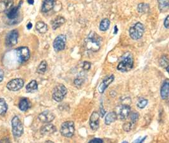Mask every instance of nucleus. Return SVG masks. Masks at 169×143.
Instances as JSON below:
<instances>
[{
    "label": "nucleus",
    "mask_w": 169,
    "mask_h": 143,
    "mask_svg": "<svg viewBox=\"0 0 169 143\" xmlns=\"http://www.w3.org/2000/svg\"><path fill=\"white\" fill-rule=\"evenodd\" d=\"M102 39L94 32H91L85 39V46L87 50L93 52L98 51L101 46Z\"/></svg>",
    "instance_id": "1"
},
{
    "label": "nucleus",
    "mask_w": 169,
    "mask_h": 143,
    "mask_svg": "<svg viewBox=\"0 0 169 143\" xmlns=\"http://www.w3.org/2000/svg\"><path fill=\"white\" fill-rule=\"evenodd\" d=\"M134 66V57L129 52L124 54L117 65V70L121 72H127L130 71Z\"/></svg>",
    "instance_id": "2"
},
{
    "label": "nucleus",
    "mask_w": 169,
    "mask_h": 143,
    "mask_svg": "<svg viewBox=\"0 0 169 143\" xmlns=\"http://www.w3.org/2000/svg\"><path fill=\"white\" fill-rule=\"evenodd\" d=\"M145 28L144 25L140 22L135 24L132 26L129 29V35L130 38L134 40H138L141 39L144 34Z\"/></svg>",
    "instance_id": "3"
},
{
    "label": "nucleus",
    "mask_w": 169,
    "mask_h": 143,
    "mask_svg": "<svg viewBox=\"0 0 169 143\" xmlns=\"http://www.w3.org/2000/svg\"><path fill=\"white\" fill-rule=\"evenodd\" d=\"M75 132V125L73 121H67L61 124V134L65 138H71Z\"/></svg>",
    "instance_id": "4"
},
{
    "label": "nucleus",
    "mask_w": 169,
    "mask_h": 143,
    "mask_svg": "<svg viewBox=\"0 0 169 143\" xmlns=\"http://www.w3.org/2000/svg\"><path fill=\"white\" fill-rule=\"evenodd\" d=\"M67 89L64 84L57 85L53 89L52 97L56 102H61L67 94Z\"/></svg>",
    "instance_id": "5"
},
{
    "label": "nucleus",
    "mask_w": 169,
    "mask_h": 143,
    "mask_svg": "<svg viewBox=\"0 0 169 143\" xmlns=\"http://www.w3.org/2000/svg\"><path fill=\"white\" fill-rule=\"evenodd\" d=\"M12 126L13 136L15 138H20L24 133V126L20 120L17 116H15L12 119Z\"/></svg>",
    "instance_id": "6"
},
{
    "label": "nucleus",
    "mask_w": 169,
    "mask_h": 143,
    "mask_svg": "<svg viewBox=\"0 0 169 143\" xmlns=\"http://www.w3.org/2000/svg\"><path fill=\"white\" fill-rule=\"evenodd\" d=\"M16 54L18 58V61L20 64H24L28 61L30 58V51L28 47H20L16 49Z\"/></svg>",
    "instance_id": "7"
},
{
    "label": "nucleus",
    "mask_w": 169,
    "mask_h": 143,
    "mask_svg": "<svg viewBox=\"0 0 169 143\" xmlns=\"http://www.w3.org/2000/svg\"><path fill=\"white\" fill-rule=\"evenodd\" d=\"M67 38L64 34H60L55 39L53 43V46L56 52L64 50L66 45Z\"/></svg>",
    "instance_id": "8"
},
{
    "label": "nucleus",
    "mask_w": 169,
    "mask_h": 143,
    "mask_svg": "<svg viewBox=\"0 0 169 143\" xmlns=\"http://www.w3.org/2000/svg\"><path fill=\"white\" fill-rule=\"evenodd\" d=\"M19 38V32L17 30H13L9 32L5 39V43L7 46L12 47L17 44Z\"/></svg>",
    "instance_id": "9"
},
{
    "label": "nucleus",
    "mask_w": 169,
    "mask_h": 143,
    "mask_svg": "<svg viewBox=\"0 0 169 143\" xmlns=\"http://www.w3.org/2000/svg\"><path fill=\"white\" fill-rule=\"evenodd\" d=\"M24 85V81L22 79H15L9 82L6 87L8 90L12 91H17L21 89Z\"/></svg>",
    "instance_id": "10"
},
{
    "label": "nucleus",
    "mask_w": 169,
    "mask_h": 143,
    "mask_svg": "<svg viewBox=\"0 0 169 143\" xmlns=\"http://www.w3.org/2000/svg\"><path fill=\"white\" fill-rule=\"evenodd\" d=\"M38 119L41 122L48 123L54 120V119H55V115L51 112L46 110L39 115Z\"/></svg>",
    "instance_id": "11"
},
{
    "label": "nucleus",
    "mask_w": 169,
    "mask_h": 143,
    "mask_svg": "<svg viewBox=\"0 0 169 143\" xmlns=\"http://www.w3.org/2000/svg\"><path fill=\"white\" fill-rule=\"evenodd\" d=\"M114 79H115L114 75H110L109 76L106 77L98 86V88H97L98 92L101 94L103 93L106 89H107V87L113 82Z\"/></svg>",
    "instance_id": "12"
},
{
    "label": "nucleus",
    "mask_w": 169,
    "mask_h": 143,
    "mask_svg": "<svg viewBox=\"0 0 169 143\" xmlns=\"http://www.w3.org/2000/svg\"><path fill=\"white\" fill-rule=\"evenodd\" d=\"M90 126L93 130L98 129L100 126V114L97 112H94L90 117Z\"/></svg>",
    "instance_id": "13"
},
{
    "label": "nucleus",
    "mask_w": 169,
    "mask_h": 143,
    "mask_svg": "<svg viewBox=\"0 0 169 143\" xmlns=\"http://www.w3.org/2000/svg\"><path fill=\"white\" fill-rule=\"evenodd\" d=\"M130 112V107L128 105H123L119 107L117 116H119V119L121 120H124L129 117Z\"/></svg>",
    "instance_id": "14"
},
{
    "label": "nucleus",
    "mask_w": 169,
    "mask_h": 143,
    "mask_svg": "<svg viewBox=\"0 0 169 143\" xmlns=\"http://www.w3.org/2000/svg\"><path fill=\"white\" fill-rule=\"evenodd\" d=\"M57 131L56 127L53 124H46L44 126H42V127L40 129V132L42 135L47 136V135H51L52 134H54Z\"/></svg>",
    "instance_id": "15"
},
{
    "label": "nucleus",
    "mask_w": 169,
    "mask_h": 143,
    "mask_svg": "<svg viewBox=\"0 0 169 143\" xmlns=\"http://www.w3.org/2000/svg\"><path fill=\"white\" fill-rule=\"evenodd\" d=\"M19 8L20 5L19 6H12L6 12V16L10 20H15L19 16Z\"/></svg>",
    "instance_id": "16"
},
{
    "label": "nucleus",
    "mask_w": 169,
    "mask_h": 143,
    "mask_svg": "<svg viewBox=\"0 0 169 143\" xmlns=\"http://www.w3.org/2000/svg\"><path fill=\"white\" fill-rule=\"evenodd\" d=\"M168 91H169V80L168 79H166L163 81L160 89V95L163 100L168 99Z\"/></svg>",
    "instance_id": "17"
},
{
    "label": "nucleus",
    "mask_w": 169,
    "mask_h": 143,
    "mask_svg": "<svg viewBox=\"0 0 169 143\" xmlns=\"http://www.w3.org/2000/svg\"><path fill=\"white\" fill-rule=\"evenodd\" d=\"M55 0H44L42 5V12L47 13L51 11L54 7Z\"/></svg>",
    "instance_id": "18"
},
{
    "label": "nucleus",
    "mask_w": 169,
    "mask_h": 143,
    "mask_svg": "<svg viewBox=\"0 0 169 143\" xmlns=\"http://www.w3.org/2000/svg\"><path fill=\"white\" fill-rule=\"evenodd\" d=\"M13 5V0H1L0 1V13L8 10Z\"/></svg>",
    "instance_id": "19"
},
{
    "label": "nucleus",
    "mask_w": 169,
    "mask_h": 143,
    "mask_svg": "<svg viewBox=\"0 0 169 143\" xmlns=\"http://www.w3.org/2000/svg\"><path fill=\"white\" fill-rule=\"evenodd\" d=\"M118 116L117 113L114 112H111L108 113L107 115H106L105 119V123L107 126L111 125L112 123H114L115 121L117 120Z\"/></svg>",
    "instance_id": "20"
},
{
    "label": "nucleus",
    "mask_w": 169,
    "mask_h": 143,
    "mask_svg": "<svg viewBox=\"0 0 169 143\" xmlns=\"http://www.w3.org/2000/svg\"><path fill=\"white\" fill-rule=\"evenodd\" d=\"M65 22V19L63 16H57L55 19L52 22V29L53 30H56L57 29L59 28L62 25H64Z\"/></svg>",
    "instance_id": "21"
},
{
    "label": "nucleus",
    "mask_w": 169,
    "mask_h": 143,
    "mask_svg": "<svg viewBox=\"0 0 169 143\" xmlns=\"http://www.w3.org/2000/svg\"><path fill=\"white\" fill-rule=\"evenodd\" d=\"M19 106L21 111L26 112L30 108L31 103L28 99H27V98H23V99H22L20 101Z\"/></svg>",
    "instance_id": "22"
},
{
    "label": "nucleus",
    "mask_w": 169,
    "mask_h": 143,
    "mask_svg": "<svg viewBox=\"0 0 169 143\" xmlns=\"http://www.w3.org/2000/svg\"><path fill=\"white\" fill-rule=\"evenodd\" d=\"M35 29L38 31V32H39L40 34H44L46 33L48 31V26L47 25L41 21L38 22L35 24Z\"/></svg>",
    "instance_id": "23"
},
{
    "label": "nucleus",
    "mask_w": 169,
    "mask_h": 143,
    "mask_svg": "<svg viewBox=\"0 0 169 143\" xmlns=\"http://www.w3.org/2000/svg\"><path fill=\"white\" fill-rule=\"evenodd\" d=\"M38 89V85L37 81L35 80H32L28 85L26 86V90L28 93H33L37 91Z\"/></svg>",
    "instance_id": "24"
},
{
    "label": "nucleus",
    "mask_w": 169,
    "mask_h": 143,
    "mask_svg": "<svg viewBox=\"0 0 169 143\" xmlns=\"http://www.w3.org/2000/svg\"><path fill=\"white\" fill-rule=\"evenodd\" d=\"M158 8L162 12H167L169 8L168 0H158Z\"/></svg>",
    "instance_id": "25"
},
{
    "label": "nucleus",
    "mask_w": 169,
    "mask_h": 143,
    "mask_svg": "<svg viewBox=\"0 0 169 143\" xmlns=\"http://www.w3.org/2000/svg\"><path fill=\"white\" fill-rule=\"evenodd\" d=\"M110 25V21L108 19H104L101 20L100 24V30L101 31H107Z\"/></svg>",
    "instance_id": "26"
},
{
    "label": "nucleus",
    "mask_w": 169,
    "mask_h": 143,
    "mask_svg": "<svg viewBox=\"0 0 169 143\" xmlns=\"http://www.w3.org/2000/svg\"><path fill=\"white\" fill-rule=\"evenodd\" d=\"M48 67V64L46 60H42L37 68V72L39 74H44L46 72Z\"/></svg>",
    "instance_id": "27"
},
{
    "label": "nucleus",
    "mask_w": 169,
    "mask_h": 143,
    "mask_svg": "<svg viewBox=\"0 0 169 143\" xmlns=\"http://www.w3.org/2000/svg\"><path fill=\"white\" fill-rule=\"evenodd\" d=\"M149 10V5L146 3H140L138 6V11L141 13H145Z\"/></svg>",
    "instance_id": "28"
},
{
    "label": "nucleus",
    "mask_w": 169,
    "mask_h": 143,
    "mask_svg": "<svg viewBox=\"0 0 169 143\" xmlns=\"http://www.w3.org/2000/svg\"><path fill=\"white\" fill-rule=\"evenodd\" d=\"M8 110V105L5 100L3 98H0V115L6 113Z\"/></svg>",
    "instance_id": "29"
},
{
    "label": "nucleus",
    "mask_w": 169,
    "mask_h": 143,
    "mask_svg": "<svg viewBox=\"0 0 169 143\" xmlns=\"http://www.w3.org/2000/svg\"><path fill=\"white\" fill-rule=\"evenodd\" d=\"M129 117H130V122H132L133 124H135L137 121L139 119V113L136 112H130L129 113Z\"/></svg>",
    "instance_id": "30"
},
{
    "label": "nucleus",
    "mask_w": 169,
    "mask_h": 143,
    "mask_svg": "<svg viewBox=\"0 0 169 143\" xmlns=\"http://www.w3.org/2000/svg\"><path fill=\"white\" fill-rule=\"evenodd\" d=\"M148 103V101L147 100L144 99V98H141L137 102V106L140 109H143L144 108H145Z\"/></svg>",
    "instance_id": "31"
},
{
    "label": "nucleus",
    "mask_w": 169,
    "mask_h": 143,
    "mask_svg": "<svg viewBox=\"0 0 169 143\" xmlns=\"http://www.w3.org/2000/svg\"><path fill=\"white\" fill-rule=\"evenodd\" d=\"M134 126V125L130 122H126L123 125V129L125 130L126 132H130L132 129L133 126Z\"/></svg>",
    "instance_id": "32"
},
{
    "label": "nucleus",
    "mask_w": 169,
    "mask_h": 143,
    "mask_svg": "<svg viewBox=\"0 0 169 143\" xmlns=\"http://www.w3.org/2000/svg\"><path fill=\"white\" fill-rule=\"evenodd\" d=\"M160 64L162 67H167L168 65V59L167 55H163L160 60Z\"/></svg>",
    "instance_id": "33"
},
{
    "label": "nucleus",
    "mask_w": 169,
    "mask_h": 143,
    "mask_svg": "<svg viewBox=\"0 0 169 143\" xmlns=\"http://www.w3.org/2000/svg\"><path fill=\"white\" fill-rule=\"evenodd\" d=\"M83 82H84V80H83V79L77 78L76 79H75L74 83L75 86H76V87H80V86H82Z\"/></svg>",
    "instance_id": "34"
},
{
    "label": "nucleus",
    "mask_w": 169,
    "mask_h": 143,
    "mask_svg": "<svg viewBox=\"0 0 169 143\" xmlns=\"http://www.w3.org/2000/svg\"><path fill=\"white\" fill-rule=\"evenodd\" d=\"M91 64L90 63V62H88L87 61H85L84 62V64H83V69L85 70H90V68H91Z\"/></svg>",
    "instance_id": "35"
},
{
    "label": "nucleus",
    "mask_w": 169,
    "mask_h": 143,
    "mask_svg": "<svg viewBox=\"0 0 169 143\" xmlns=\"http://www.w3.org/2000/svg\"><path fill=\"white\" fill-rule=\"evenodd\" d=\"M163 25H164V27L166 29H168V27H169V16L168 15L167 16L166 19H165L164 22H163Z\"/></svg>",
    "instance_id": "36"
},
{
    "label": "nucleus",
    "mask_w": 169,
    "mask_h": 143,
    "mask_svg": "<svg viewBox=\"0 0 169 143\" xmlns=\"http://www.w3.org/2000/svg\"><path fill=\"white\" fill-rule=\"evenodd\" d=\"M89 142L90 143H102V142H103V141L101 139L95 138V139L91 140Z\"/></svg>",
    "instance_id": "37"
},
{
    "label": "nucleus",
    "mask_w": 169,
    "mask_h": 143,
    "mask_svg": "<svg viewBox=\"0 0 169 143\" xmlns=\"http://www.w3.org/2000/svg\"><path fill=\"white\" fill-rule=\"evenodd\" d=\"M4 78V72L2 69L0 68V82H2L3 81Z\"/></svg>",
    "instance_id": "38"
},
{
    "label": "nucleus",
    "mask_w": 169,
    "mask_h": 143,
    "mask_svg": "<svg viewBox=\"0 0 169 143\" xmlns=\"http://www.w3.org/2000/svg\"><path fill=\"white\" fill-rule=\"evenodd\" d=\"M100 110H101V117H103V116L105 115V110L103 109V104H102V103H101Z\"/></svg>",
    "instance_id": "39"
},
{
    "label": "nucleus",
    "mask_w": 169,
    "mask_h": 143,
    "mask_svg": "<svg viewBox=\"0 0 169 143\" xmlns=\"http://www.w3.org/2000/svg\"><path fill=\"white\" fill-rule=\"evenodd\" d=\"M146 137H147V136H145V138H143L142 139H138L137 140H136V141H134V142H143L145 141V139L146 138Z\"/></svg>",
    "instance_id": "40"
},
{
    "label": "nucleus",
    "mask_w": 169,
    "mask_h": 143,
    "mask_svg": "<svg viewBox=\"0 0 169 143\" xmlns=\"http://www.w3.org/2000/svg\"><path fill=\"white\" fill-rule=\"evenodd\" d=\"M32 24L31 22H29L28 24L27 25V28H28V29H29V30H30L32 28Z\"/></svg>",
    "instance_id": "41"
},
{
    "label": "nucleus",
    "mask_w": 169,
    "mask_h": 143,
    "mask_svg": "<svg viewBox=\"0 0 169 143\" xmlns=\"http://www.w3.org/2000/svg\"><path fill=\"white\" fill-rule=\"evenodd\" d=\"M28 3L30 4V5H33L34 1V0H28Z\"/></svg>",
    "instance_id": "42"
},
{
    "label": "nucleus",
    "mask_w": 169,
    "mask_h": 143,
    "mask_svg": "<svg viewBox=\"0 0 169 143\" xmlns=\"http://www.w3.org/2000/svg\"><path fill=\"white\" fill-rule=\"evenodd\" d=\"M117 31H118V29H117V26H115V34H117Z\"/></svg>",
    "instance_id": "43"
},
{
    "label": "nucleus",
    "mask_w": 169,
    "mask_h": 143,
    "mask_svg": "<svg viewBox=\"0 0 169 143\" xmlns=\"http://www.w3.org/2000/svg\"><path fill=\"white\" fill-rule=\"evenodd\" d=\"M46 142H53L50 141H46Z\"/></svg>",
    "instance_id": "44"
}]
</instances>
